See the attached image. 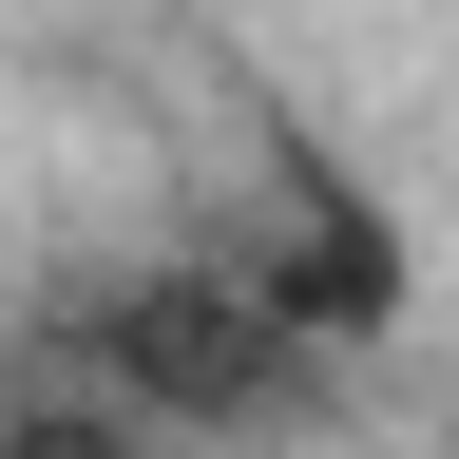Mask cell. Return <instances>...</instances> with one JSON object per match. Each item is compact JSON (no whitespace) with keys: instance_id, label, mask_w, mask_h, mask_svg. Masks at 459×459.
<instances>
[{"instance_id":"1","label":"cell","mask_w":459,"mask_h":459,"mask_svg":"<svg viewBox=\"0 0 459 459\" xmlns=\"http://www.w3.org/2000/svg\"><path fill=\"white\" fill-rule=\"evenodd\" d=\"M211 249H230V287H249L307 364H364V344L421 325V249H402V211H383L325 134H268V192L230 211Z\"/></svg>"}]
</instances>
